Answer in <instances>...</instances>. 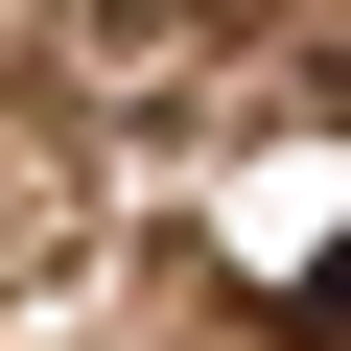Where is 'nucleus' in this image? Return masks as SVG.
<instances>
[{
	"label": "nucleus",
	"mask_w": 351,
	"mask_h": 351,
	"mask_svg": "<svg viewBox=\"0 0 351 351\" xmlns=\"http://www.w3.org/2000/svg\"><path fill=\"white\" fill-rule=\"evenodd\" d=\"M281 304H304V351H351V234H328V258H304Z\"/></svg>",
	"instance_id": "nucleus-1"
}]
</instances>
